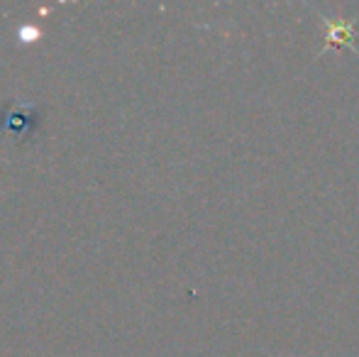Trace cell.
Here are the masks:
<instances>
[{
    "label": "cell",
    "instance_id": "1",
    "mask_svg": "<svg viewBox=\"0 0 359 357\" xmlns=\"http://www.w3.org/2000/svg\"><path fill=\"white\" fill-rule=\"evenodd\" d=\"M320 18L325 20V25H327V39H325V47H323V52H325V49H330V47H350V49H355V52L359 54L355 39H352L355 34H352V25L350 22H345L342 18H327V15H323V13H320Z\"/></svg>",
    "mask_w": 359,
    "mask_h": 357
}]
</instances>
